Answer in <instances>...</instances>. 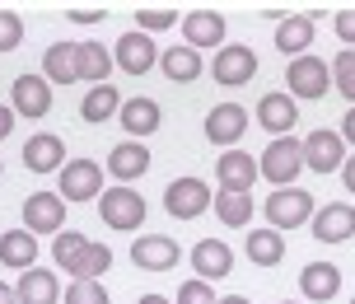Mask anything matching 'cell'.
<instances>
[{
  "label": "cell",
  "mask_w": 355,
  "mask_h": 304,
  "mask_svg": "<svg viewBox=\"0 0 355 304\" xmlns=\"http://www.w3.org/2000/svg\"><path fill=\"white\" fill-rule=\"evenodd\" d=\"M61 164H66V141L52 136V131H37L24 141V169L28 174H61Z\"/></svg>",
  "instance_id": "2e32d148"
},
{
  "label": "cell",
  "mask_w": 355,
  "mask_h": 304,
  "mask_svg": "<svg viewBox=\"0 0 355 304\" xmlns=\"http://www.w3.org/2000/svg\"><path fill=\"white\" fill-rule=\"evenodd\" d=\"M309 225H313L318 244H346V239H355V206L351 201H332V206L313 211Z\"/></svg>",
  "instance_id": "7c38bea8"
},
{
  "label": "cell",
  "mask_w": 355,
  "mask_h": 304,
  "mask_svg": "<svg viewBox=\"0 0 355 304\" xmlns=\"http://www.w3.org/2000/svg\"><path fill=\"white\" fill-rule=\"evenodd\" d=\"M276 47H281L290 61L309 52V47H313V15H285L281 24H276Z\"/></svg>",
  "instance_id": "cb8c5ba5"
},
{
  "label": "cell",
  "mask_w": 355,
  "mask_h": 304,
  "mask_svg": "<svg viewBox=\"0 0 355 304\" xmlns=\"http://www.w3.org/2000/svg\"><path fill=\"white\" fill-rule=\"evenodd\" d=\"M337 136H341V145H355V108L346 112V122H341V131H337Z\"/></svg>",
  "instance_id": "60d3db41"
},
{
  "label": "cell",
  "mask_w": 355,
  "mask_h": 304,
  "mask_svg": "<svg viewBox=\"0 0 355 304\" xmlns=\"http://www.w3.org/2000/svg\"><path fill=\"white\" fill-rule=\"evenodd\" d=\"M178 24V10H136V33H164Z\"/></svg>",
  "instance_id": "e575fe53"
},
{
  "label": "cell",
  "mask_w": 355,
  "mask_h": 304,
  "mask_svg": "<svg viewBox=\"0 0 355 304\" xmlns=\"http://www.w3.org/2000/svg\"><path fill=\"white\" fill-rule=\"evenodd\" d=\"M285 304H295V300H285Z\"/></svg>",
  "instance_id": "7dc6e473"
},
{
  "label": "cell",
  "mask_w": 355,
  "mask_h": 304,
  "mask_svg": "<svg viewBox=\"0 0 355 304\" xmlns=\"http://www.w3.org/2000/svg\"><path fill=\"white\" fill-rule=\"evenodd\" d=\"M159 71L173 80V85H192V80H201V52H192L187 42L182 47H168V52L159 56Z\"/></svg>",
  "instance_id": "4316f807"
},
{
  "label": "cell",
  "mask_w": 355,
  "mask_h": 304,
  "mask_svg": "<svg viewBox=\"0 0 355 304\" xmlns=\"http://www.w3.org/2000/svg\"><path fill=\"white\" fill-rule=\"evenodd\" d=\"M61 201H98L103 197V164L94 160H66L61 164Z\"/></svg>",
  "instance_id": "5b68a950"
},
{
  "label": "cell",
  "mask_w": 355,
  "mask_h": 304,
  "mask_svg": "<svg viewBox=\"0 0 355 304\" xmlns=\"http://www.w3.org/2000/svg\"><path fill=\"white\" fill-rule=\"evenodd\" d=\"M285 85H290V99H309V103H318L322 94L332 90V71H327V61L318 56H295L290 66H285Z\"/></svg>",
  "instance_id": "277c9868"
},
{
  "label": "cell",
  "mask_w": 355,
  "mask_h": 304,
  "mask_svg": "<svg viewBox=\"0 0 355 304\" xmlns=\"http://www.w3.org/2000/svg\"><path fill=\"white\" fill-rule=\"evenodd\" d=\"M0 174H5V169H0Z\"/></svg>",
  "instance_id": "c3c4849f"
},
{
  "label": "cell",
  "mask_w": 355,
  "mask_h": 304,
  "mask_svg": "<svg viewBox=\"0 0 355 304\" xmlns=\"http://www.w3.org/2000/svg\"><path fill=\"white\" fill-rule=\"evenodd\" d=\"M141 304H168L164 295H141Z\"/></svg>",
  "instance_id": "bcb514c9"
},
{
  "label": "cell",
  "mask_w": 355,
  "mask_h": 304,
  "mask_svg": "<svg viewBox=\"0 0 355 304\" xmlns=\"http://www.w3.org/2000/svg\"><path fill=\"white\" fill-rule=\"evenodd\" d=\"M107 75H112V52L103 42H75V80H89V90H94Z\"/></svg>",
  "instance_id": "603a6c76"
},
{
  "label": "cell",
  "mask_w": 355,
  "mask_h": 304,
  "mask_svg": "<svg viewBox=\"0 0 355 304\" xmlns=\"http://www.w3.org/2000/svg\"><path fill=\"white\" fill-rule=\"evenodd\" d=\"M98 215H103V225L107 230H122V234H131V230H141L145 225V197L136 192V187H107L103 197H98Z\"/></svg>",
  "instance_id": "3957f363"
},
{
  "label": "cell",
  "mask_w": 355,
  "mask_h": 304,
  "mask_svg": "<svg viewBox=\"0 0 355 304\" xmlns=\"http://www.w3.org/2000/svg\"><path fill=\"white\" fill-rule=\"evenodd\" d=\"M15 131V112H10V103H0V141Z\"/></svg>",
  "instance_id": "b9f144b4"
},
{
  "label": "cell",
  "mask_w": 355,
  "mask_h": 304,
  "mask_svg": "<svg viewBox=\"0 0 355 304\" xmlns=\"http://www.w3.org/2000/svg\"><path fill=\"white\" fill-rule=\"evenodd\" d=\"M300 290H304L313 304L332 300V295L341 290V271L332 267V262H309V267L300 271Z\"/></svg>",
  "instance_id": "484cf974"
},
{
  "label": "cell",
  "mask_w": 355,
  "mask_h": 304,
  "mask_svg": "<svg viewBox=\"0 0 355 304\" xmlns=\"http://www.w3.org/2000/svg\"><path fill=\"white\" fill-rule=\"evenodd\" d=\"M24 42V19L15 10H0V52H15Z\"/></svg>",
  "instance_id": "8d00e7d4"
},
{
  "label": "cell",
  "mask_w": 355,
  "mask_h": 304,
  "mask_svg": "<svg viewBox=\"0 0 355 304\" xmlns=\"http://www.w3.org/2000/svg\"><path fill=\"white\" fill-rule=\"evenodd\" d=\"M327 71H332V90L355 103V47H341V56L327 66Z\"/></svg>",
  "instance_id": "836d02e7"
},
{
  "label": "cell",
  "mask_w": 355,
  "mask_h": 304,
  "mask_svg": "<svg viewBox=\"0 0 355 304\" xmlns=\"http://www.w3.org/2000/svg\"><path fill=\"white\" fill-rule=\"evenodd\" d=\"M248 257L257 262V267H276L285 257V234L276 230H252L248 234Z\"/></svg>",
  "instance_id": "4dcf8cb0"
},
{
  "label": "cell",
  "mask_w": 355,
  "mask_h": 304,
  "mask_svg": "<svg viewBox=\"0 0 355 304\" xmlns=\"http://www.w3.org/2000/svg\"><path fill=\"white\" fill-rule=\"evenodd\" d=\"M192 271L196 281H220V276H230L234 271V253L225 239H201L192 248Z\"/></svg>",
  "instance_id": "d6986e66"
},
{
  "label": "cell",
  "mask_w": 355,
  "mask_h": 304,
  "mask_svg": "<svg viewBox=\"0 0 355 304\" xmlns=\"http://www.w3.org/2000/svg\"><path fill=\"white\" fill-rule=\"evenodd\" d=\"M215 178H220V192H252V183H257V155L225 150L215 160Z\"/></svg>",
  "instance_id": "4fadbf2b"
},
{
  "label": "cell",
  "mask_w": 355,
  "mask_h": 304,
  "mask_svg": "<svg viewBox=\"0 0 355 304\" xmlns=\"http://www.w3.org/2000/svg\"><path fill=\"white\" fill-rule=\"evenodd\" d=\"M304 174V145L295 136L266 145V155H257V178H266L271 187H295V178Z\"/></svg>",
  "instance_id": "6da1fadb"
},
{
  "label": "cell",
  "mask_w": 355,
  "mask_h": 304,
  "mask_svg": "<svg viewBox=\"0 0 355 304\" xmlns=\"http://www.w3.org/2000/svg\"><path fill=\"white\" fill-rule=\"evenodd\" d=\"M211 75H215V85H230V90L252 85V75H257V52H252V47H243V42L220 47V52H215V61H211Z\"/></svg>",
  "instance_id": "52a82bcc"
},
{
  "label": "cell",
  "mask_w": 355,
  "mask_h": 304,
  "mask_svg": "<svg viewBox=\"0 0 355 304\" xmlns=\"http://www.w3.org/2000/svg\"><path fill=\"white\" fill-rule=\"evenodd\" d=\"M304 145V164L313 169V174H337L341 164H346V145H341V136L337 131H309V141H300Z\"/></svg>",
  "instance_id": "5bb4252c"
},
{
  "label": "cell",
  "mask_w": 355,
  "mask_h": 304,
  "mask_svg": "<svg viewBox=\"0 0 355 304\" xmlns=\"http://www.w3.org/2000/svg\"><path fill=\"white\" fill-rule=\"evenodd\" d=\"M159 61V47H155V37H145V33H122L117 42H112V66H122L126 75H145L150 66Z\"/></svg>",
  "instance_id": "8fae6325"
},
{
  "label": "cell",
  "mask_w": 355,
  "mask_h": 304,
  "mask_svg": "<svg viewBox=\"0 0 355 304\" xmlns=\"http://www.w3.org/2000/svg\"><path fill=\"white\" fill-rule=\"evenodd\" d=\"M10 112L15 117H28V122L47 117L52 112V85L42 75H19L15 90H10Z\"/></svg>",
  "instance_id": "ba28073f"
},
{
  "label": "cell",
  "mask_w": 355,
  "mask_h": 304,
  "mask_svg": "<svg viewBox=\"0 0 355 304\" xmlns=\"http://www.w3.org/2000/svg\"><path fill=\"white\" fill-rule=\"evenodd\" d=\"M341 178H346V192H351V197H355V155H351V160H346V164H341Z\"/></svg>",
  "instance_id": "7bdbcfd3"
},
{
  "label": "cell",
  "mask_w": 355,
  "mask_h": 304,
  "mask_svg": "<svg viewBox=\"0 0 355 304\" xmlns=\"http://www.w3.org/2000/svg\"><path fill=\"white\" fill-rule=\"evenodd\" d=\"M332 28H337V37L346 47H355V10H337L332 15Z\"/></svg>",
  "instance_id": "f35d334b"
},
{
  "label": "cell",
  "mask_w": 355,
  "mask_h": 304,
  "mask_svg": "<svg viewBox=\"0 0 355 304\" xmlns=\"http://www.w3.org/2000/svg\"><path fill=\"white\" fill-rule=\"evenodd\" d=\"M66 15H71V24H98L107 10H66Z\"/></svg>",
  "instance_id": "ab89813d"
},
{
  "label": "cell",
  "mask_w": 355,
  "mask_h": 304,
  "mask_svg": "<svg viewBox=\"0 0 355 304\" xmlns=\"http://www.w3.org/2000/svg\"><path fill=\"white\" fill-rule=\"evenodd\" d=\"M107 174L122 183V187H131L136 178H145V174H150V150H145L141 141L112 145V155H107Z\"/></svg>",
  "instance_id": "ac0fdd59"
},
{
  "label": "cell",
  "mask_w": 355,
  "mask_h": 304,
  "mask_svg": "<svg viewBox=\"0 0 355 304\" xmlns=\"http://www.w3.org/2000/svg\"><path fill=\"white\" fill-rule=\"evenodd\" d=\"M103 271H112V248H107V244H94V239H89L85 257L75 262V281H98Z\"/></svg>",
  "instance_id": "d6a6232c"
},
{
  "label": "cell",
  "mask_w": 355,
  "mask_h": 304,
  "mask_svg": "<svg viewBox=\"0 0 355 304\" xmlns=\"http://www.w3.org/2000/svg\"><path fill=\"white\" fill-rule=\"evenodd\" d=\"M266 230H300L313 220V197L304 192V187H276L271 197H266Z\"/></svg>",
  "instance_id": "7a4b0ae2"
},
{
  "label": "cell",
  "mask_w": 355,
  "mask_h": 304,
  "mask_svg": "<svg viewBox=\"0 0 355 304\" xmlns=\"http://www.w3.org/2000/svg\"><path fill=\"white\" fill-rule=\"evenodd\" d=\"M211 206H215V215H220V225H230V230H243L252 220V197L248 192H215Z\"/></svg>",
  "instance_id": "f546056e"
},
{
  "label": "cell",
  "mask_w": 355,
  "mask_h": 304,
  "mask_svg": "<svg viewBox=\"0 0 355 304\" xmlns=\"http://www.w3.org/2000/svg\"><path fill=\"white\" fill-rule=\"evenodd\" d=\"M117 117H122L126 136H136V141L155 136V131H159V122H164V112H159V103H155V99H126V103L117 108Z\"/></svg>",
  "instance_id": "44dd1931"
},
{
  "label": "cell",
  "mask_w": 355,
  "mask_h": 304,
  "mask_svg": "<svg viewBox=\"0 0 355 304\" xmlns=\"http://www.w3.org/2000/svg\"><path fill=\"white\" fill-rule=\"evenodd\" d=\"M211 187L201 178H173L168 187H164V211L173 215V220H196V215L211 211Z\"/></svg>",
  "instance_id": "8992f818"
},
{
  "label": "cell",
  "mask_w": 355,
  "mask_h": 304,
  "mask_svg": "<svg viewBox=\"0 0 355 304\" xmlns=\"http://www.w3.org/2000/svg\"><path fill=\"white\" fill-rule=\"evenodd\" d=\"M182 24V37H187V47L201 52V47H225V15L220 10H192L187 19H178Z\"/></svg>",
  "instance_id": "e0dca14e"
},
{
  "label": "cell",
  "mask_w": 355,
  "mask_h": 304,
  "mask_svg": "<svg viewBox=\"0 0 355 304\" xmlns=\"http://www.w3.org/2000/svg\"><path fill=\"white\" fill-rule=\"evenodd\" d=\"M351 304H355V300H351Z\"/></svg>",
  "instance_id": "681fc988"
},
{
  "label": "cell",
  "mask_w": 355,
  "mask_h": 304,
  "mask_svg": "<svg viewBox=\"0 0 355 304\" xmlns=\"http://www.w3.org/2000/svg\"><path fill=\"white\" fill-rule=\"evenodd\" d=\"M85 248H89V239H85L80 230H61V234H56V244H52L56 267H61V271H71V276H75V262L85 257Z\"/></svg>",
  "instance_id": "1f68e13d"
},
{
  "label": "cell",
  "mask_w": 355,
  "mask_h": 304,
  "mask_svg": "<svg viewBox=\"0 0 355 304\" xmlns=\"http://www.w3.org/2000/svg\"><path fill=\"white\" fill-rule=\"evenodd\" d=\"M248 131V112L239 103H220L206 112V141L225 145V150H239V136Z\"/></svg>",
  "instance_id": "9a60e30c"
},
{
  "label": "cell",
  "mask_w": 355,
  "mask_h": 304,
  "mask_svg": "<svg viewBox=\"0 0 355 304\" xmlns=\"http://www.w3.org/2000/svg\"><path fill=\"white\" fill-rule=\"evenodd\" d=\"M56 300H61V286H56V271H42V267L19 271L15 304H56Z\"/></svg>",
  "instance_id": "7402d4cb"
},
{
  "label": "cell",
  "mask_w": 355,
  "mask_h": 304,
  "mask_svg": "<svg viewBox=\"0 0 355 304\" xmlns=\"http://www.w3.org/2000/svg\"><path fill=\"white\" fill-rule=\"evenodd\" d=\"M182 248H178L168 234H136V244H131V262L141 271H173Z\"/></svg>",
  "instance_id": "30bf717a"
},
{
  "label": "cell",
  "mask_w": 355,
  "mask_h": 304,
  "mask_svg": "<svg viewBox=\"0 0 355 304\" xmlns=\"http://www.w3.org/2000/svg\"><path fill=\"white\" fill-rule=\"evenodd\" d=\"M257 122L266 126V136H290L295 131V122H300V108H295V99L290 94H266L262 103H257Z\"/></svg>",
  "instance_id": "ffe728a7"
},
{
  "label": "cell",
  "mask_w": 355,
  "mask_h": 304,
  "mask_svg": "<svg viewBox=\"0 0 355 304\" xmlns=\"http://www.w3.org/2000/svg\"><path fill=\"white\" fill-rule=\"evenodd\" d=\"M66 304H107L103 281H71V290H66Z\"/></svg>",
  "instance_id": "d590c367"
},
{
  "label": "cell",
  "mask_w": 355,
  "mask_h": 304,
  "mask_svg": "<svg viewBox=\"0 0 355 304\" xmlns=\"http://www.w3.org/2000/svg\"><path fill=\"white\" fill-rule=\"evenodd\" d=\"M42 80L47 85H75V42H52L42 56Z\"/></svg>",
  "instance_id": "f1b7e54d"
},
{
  "label": "cell",
  "mask_w": 355,
  "mask_h": 304,
  "mask_svg": "<svg viewBox=\"0 0 355 304\" xmlns=\"http://www.w3.org/2000/svg\"><path fill=\"white\" fill-rule=\"evenodd\" d=\"M220 300V295H215L211 290V281H182V286H178V304H215Z\"/></svg>",
  "instance_id": "74e56055"
},
{
  "label": "cell",
  "mask_w": 355,
  "mask_h": 304,
  "mask_svg": "<svg viewBox=\"0 0 355 304\" xmlns=\"http://www.w3.org/2000/svg\"><path fill=\"white\" fill-rule=\"evenodd\" d=\"M117 108H122L117 85H94V90L85 94V103H80V117L98 126V122H107V117H117Z\"/></svg>",
  "instance_id": "83f0119b"
},
{
  "label": "cell",
  "mask_w": 355,
  "mask_h": 304,
  "mask_svg": "<svg viewBox=\"0 0 355 304\" xmlns=\"http://www.w3.org/2000/svg\"><path fill=\"white\" fill-rule=\"evenodd\" d=\"M0 262H5L10 271L37 267V239L28 230H5L0 234Z\"/></svg>",
  "instance_id": "d4e9b609"
},
{
  "label": "cell",
  "mask_w": 355,
  "mask_h": 304,
  "mask_svg": "<svg viewBox=\"0 0 355 304\" xmlns=\"http://www.w3.org/2000/svg\"><path fill=\"white\" fill-rule=\"evenodd\" d=\"M215 304H248L243 295H225V300H215Z\"/></svg>",
  "instance_id": "f6af8a7d"
},
{
  "label": "cell",
  "mask_w": 355,
  "mask_h": 304,
  "mask_svg": "<svg viewBox=\"0 0 355 304\" xmlns=\"http://www.w3.org/2000/svg\"><path fill=\"white\" fill-rule=\"evenodd\" d=\"M0 304H15V286H5V281H0Z\"/></svg>",
  "instance_id": "ee69618b"
},
{
  "label": "cell",
  "mask_w": 355,
  "mask_h": 304,
  "mask_svg": "<svg viewBox=\"0 0 355 304\" xmlns=\"http://www.w3.org/2000/svg\"><path fill=\"white\" fill-rule=\"evenodd\" d=\"M24 230L33 234H61L66 230V201L56 197V192H33V197L24 201Z\"/></svg>",
  "instance_id": "9c48e42d"
}]
</instances>
